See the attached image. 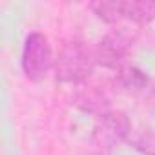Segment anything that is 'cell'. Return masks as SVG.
Returning <instances> with one entry per match:
<instances>
[{
    "label": "cell",
    "instance_id": "6da1fadb",
    "mask_svg": "<svg viewBox=\"0 0 155 155\" xmlns=\"http://www.w3.org/2000/svg\"><path fill=\"white\" fill-rule=\"evenodd\" d=\"M95 55L93 48L81 40H71L64 44L55 57V79L60 84H73V86H81L84 84L93 69H95Z\"/></svg>",
    "mask_w": 155,
    "mask_h": 155
},
{
    "label": "cell",
    "instance_id": "7a4b0ae2",
    "mask_svg": "<svg viewBox=\"0 0 155 155\" xmlns=\"http://www.w3.org/2000/svg\"><path fill=\"white\" fill-rule=\"evenodd\" d=\"M20 66H22L24 77L31 82H40L55 68L53 49L44 33H40V31L28 33L24 46H22Z\"/></svg>",
    "mask_w": 155,
    "mask_h": 155
},
{
    "label": "cell",
    "instance_id": "3957f363",
    "mask_svg": "<svg viewBox=\"0 0 155 155\" xmlns=\"http://www.w3.org/2000/svg\"><path fill=\"white\" fill-rule=\"evenodd\" d=\"M133 42H135V35L128 28H117L108 31L93 48L97 66L119 71L122 66H126L124 62L131 53Z\"/></svg>",
    "mask_w": 155,
    "mask_h": 155
},
{
    "label": "cell",
    "instance_id": "277c9868",
    "mask_svg": "<svg viewBox=\"0 0 155 155\" xmlns=\"http://www.w3.org/2000/svg\"><path fill=\"white\" fill-rule=\"evenodd\" d=\"M131 135V122L128 115L120 110H110L102 117H99V124L95 126V142L104 148H111L115 142L128 140Z\"/></svg>",
    "mask_w": 155,
    "mask_h": 155
},
{
    "label": "cell",
    "instance_id": "5b68a950",
    "mask_svg": "<svg viewBox=\"0 0 155 155\" xmlns=\"http://www.w3.org/2000/svg\"><path fill=\"white\" fill-rule=\"evenodd\" d=\"M73 104L81 111L95 115V117H102L104 113L111 110L110 97L99 86H82L81 90H77L73 97Z\"/></svg>",
    "mask_w": 155,
    "mask_h": 155
},
{
    "label": "cell",
    "instance_id": "8992f818",
    "mask_svg": "<svg viewBox=\"0 0 155 155\" xmlns=\"http://www.w3.org/2000/svg\"><path fill=\"white\" fill-rule=\"evenodd\" d=\"M122 17L139 26H146L155 20V2L151 0H128L122 2Z\"/></svg>",
    "mask_w": 155,
    "mask_h": 155
},
{
    "label": "cell",
    "instance_id": "52a82bcc",
    "mask_svg": "<svg viewBox=\"0 0 155 155\" xmlns=\"http://www.w3.org/2000/svg\"><path fill=\"white\" fill-rule=\"evenodd\" d=\"M90 9L106 24H119L120 20H124L120 0H97L90 4Z\"/></svg>",
    "mask_w": 155,
    "mask_h": 155
},
{
    "label": "cell",
    "instance_id": "ba28073f",
    "mask_svg": "<svg viewBox=\"0 0 155 155\" xmlns=\"http://www.w3.org/2000/svg\"><path fill=\"white\" fill-rule=\"evenodd\" d=\"M117 77H119V82L124 88L133 90V91H142L150 84L148 75L144 71H140L139 68H135V66H122L117 71Z\"/></svg>",
    "mask_w": 155,
    "mask_h": 155
}]
</instances>
